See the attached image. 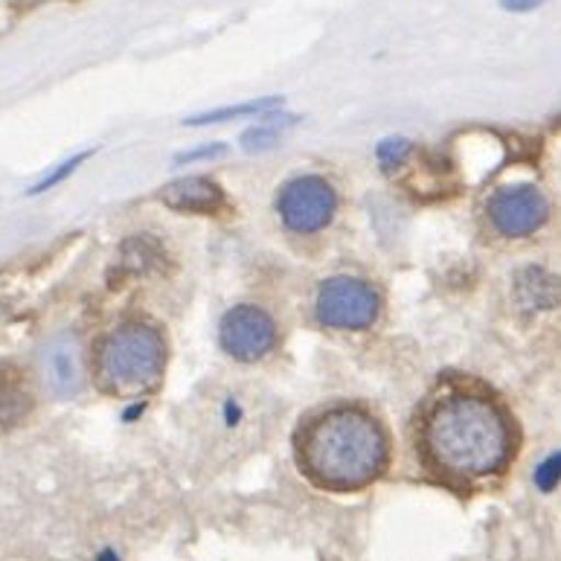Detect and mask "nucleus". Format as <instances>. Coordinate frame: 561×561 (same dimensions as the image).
Returning <instances> with one entry per match:
<instances>
[{
	"label": "nucleus",
	"mask_w": 561,
	"mask_h": 561,
	"mask_svg": "<svg viewBox=\"0 0 561 561\" xmlns=\"http://www.w3.org/2000/svg\"><path fill=\"white\" fill-rule=\"evenodd\" d=\"M411 154V142L408 140H385L381 146H378V160L385 163V169L390 167H402V160Z\"/></svg>",
	"instance_id": "obj_15"
},
{
	"label": "nucleus",
	"mask_w": 561,
	"mask_h": 561,
	"mask_svg": "<svg viewBox=\"0 0 561 561\" xmlns=\"http://www.w3.org/2000/svg\"><path fill=\"white\" fill-rule=\"evenodd\" d=\"M489 221L506 239H524L547 225L550 218V204L538 186L515 184L503 186L489 198Z\"/></svg>",
	"instance_id": "obj_7"
},
{
	"label": "nucleus",
	"mask_w": 561,
	"mask_h": 561,
	"mask_svg": "<svg viewBox=\"0 0 561 561\" xmlns=\"http://www.w3.org/2000/svg\"><path fill=\"white\" fill-rule=\"evenodd\" d=\"M279 135H283V128H277L274 123H262V126L251 128V131H244L242 146L248 151H265L279 140Z\"/></svg>",
	"instance_id": "obj_13"
},
{
	"label": "nucleus",
	"mask_w": 561,
	"mask_h": 561,
	"mask_svg": "<svg viewBox=\"0 0 561 561\" xmlns=\"http://www.w3.org/2000/svg\"><path fill=\"white\" fill-rule=\"evenodd\" d=\"M160 202L167 204L169 210L190 213V216H216L218 210H225V190L210 181V178L193 175L181 178L175 184L163 186Z\"/></svg>",
	"instance_id": "obj_9"
},
{
	"label": "nucleus",
	"mask_w": 561,
	"mask_h": 561,
	"mask_svg": "<svg viewBox=\"0 0 561 561\" xmlns=\"http://www.w3.org/2000/svg\"><path fill=\"white\" fill-rule=\"evenodd\" d=\"M314 309L323 327L360 332L373 327L381 314V294L367 279L332 277L320 285Z\"/></svg>",
	"instance_id": "obj_4"
},
{
	"label": "nucleus",
	"mask_w": 561,
	"mask_h": 561,
	"mask_svg": "<svg viewBox=\"0 0 561 561\" xmlns=\"http://www.w3.org/2000/svg\"><path fill=\"white\" fill-rule=\"evenodd\" d=\"M518 451L512 416L478 387L445 385L416 420V454L434 478L469 489L510 469Z\"/></svg>",
	"instance_id": "obj_1"
},
{
	"label": "nucleus",
	"mask_w": 561,
	"mask_h": 561,
	"mask_svg": "<svg viewBox=\"0 0 561 561\" xmlns=\"http://www.w3.org/2000/svg\"><path fill=\"white\" fill-rule=\"evenodd\" d=\"M533 480H536V486L541 489V492H553V489L561 483V451L550 454V457L538 466Z\"/></svg>",
	"instance_id": "obj_14"
},
{
	"label": "nucleus",
	"mask_w": 561,
	"mask_h": 561,
	"mask_svg": "<svg viewBox=\"0 0 561 561\" xmlns=\"http://www.w3.org/2000/svg\"><path fill=\"white\" fill-rule=\"evenodd\" d=\"M42 376L59 399H73L84 387V352L70 332L50 337L42 350Z\"/></svg>",
	"instance_id": "obj_8"
},
{
	"label": "nucleus",
	"mask_w": 561,
	"mask_h": 561,
	"mask_svg": "<svg viewBox=\"0 0 561 561\" xmlns=\"http://www.w3.org/2000/svg\"><path fill=\"white\" fill-rule=\"evenodd\" d=\"M294 460L311 486L337 494L360 492L390 466V434L360 404H329L300 420L294 431Z\"/></svg>",
	"instance_id": "obj_2"
},
{
	"label": "nucleus",
	"mask_w": 561,
	"mask_h": 561,
	"mask_svg": "<svg viewBox=\"0 0 561 561\" xmlns=\"http://www.w3.org/2000/svg\"><path fill=\"white\" fill-rule=\"evenodd\" d=\"M33 404L30 378L15 364H0V434L21 425L33 413Z\"/></svg>",
	"instance_id": "obj_10"
},
{
	"label": "nucleus",
	"mask_w": 561,
	"mask_h": 561,
	"mask_svg": "<svg viewBox=\"0 0 561 561\" xmlns=\"http://www.w3.org/2000/svg\"><path fill=\"white\" fill-rule=\"evenodd\" d=\"M225 151V146H207V149L202 151H190V154H181L178 160H195V158H213V154H221Z\"/></svg>",
	"instance_id": "obj_18"
},
{
	"label": "nucleus",
	"mask_w": 561,
	"mask_h": 561,
	"mask_svg": "<svg viewBox=\"0 0 561 561\" xmlns=\"http://www.w3.org/2000/svg\"><path fill=\"white\" fill-rule=\"evenodd\" d=\"M279 96H268V100H256V102H244V105H230V108H218V111H207V114H202V117H193L186 119L190 126H207V123H225V119H233V117H248V114H253V117H260V114H265V111L277 108L279 105Z\"/></svg>",
	"instance_id": "obj_12"
},
{
	"label": "nucleus",
	"mask_w": 561,
	"mask_h": 561,
	"mask_svg": "<svg viewBox=\"0 0 561 561\" xmlns=\"http://www.w3.org/2000/svg\"><path fill=\"white\" fill-rule=\"evenodd\" d=\"M167 367V341L151 323L128 320L96 344L93 376L111 396H137L158 385Z\"/></svg>",
	"instance_id": "obj_3"
},
{
	"label": "nucleus",
	"mask_w": 561,
	"mask_h": 561,
	"mask_svg": "<svg viewBox=\"0 0 561 561\" xmlns=\"http://www.w3.org/2000/svg\"><path fill=\"white\" fill-rule=\"evenodd\" d=\"M277 213L291 233H318L337 213L335 186L320 175L294 178L279 190Z\"/></svg>",
	"instance_id": "obj_5"
},
{
	"label": "nucleus",
	"mask_w": 561,
	"mask_h": 561,
	"mask_svg": "<svg viewBox=\"0 0 561 561\" xmlns=\"http://www.w3.org/2000/svg\"><path fill=\"white\" fill-rule=\"evenodd\" d=\"M84 158H88V151H79V154H76V158H70L68 163H61V169H56V172H53L50 178H44L42 184H35L33 190H30V193H33V195H38V193H47V190H50V186L61 184V181H65V178H68L70 172H73V169L79 167V163H82Z\"/></svg>",
	"instance_id": "obj_16"
},
{
	"label": "nucleus",
	"mask_w": 561,
	"mask_h": 561,
	"mask_svg": "<svg viewBox=\"0 0 561 561\" xmlns=\"http://www.w3.org/2000/svg\"><path fill=\"white\" fill-rule=\"evenodd\" d=\"M218 341H221L227 355H233L236 360H244V364H253V360L271 355L277 346V323L260 306L242 302L221 318Z\"/></svg>",
	"instance_id": "obj_6"
},
{
	"label": "nucleus",
	"mask_w": 561,
	"mask_h": 561,
	"mask_svg": "<svg viewBox=\"0 0 561 561\" xmlns=\"http://www.w3.org/2000/svg\"><path fill=\"white\" fill-rule=\"evenodd\" d=\"M518 306L527 311H550L561 306V279L545 268H524L515 279Z\"/></svg>",
	"instance_id": "obj_11"
},
{
	"label": "nucleus",
	"mask_w": 561,
	"mask_h": 561,
	"mask_svg": "<svg viewBox=\"0 0 561 561\" xmlns=\"http://www.w3.org/2000/svg\"><path fill=\"white\" fill-rule=\"evenodd\" d=\"M501 3V9H506V12H533V9L545 7L547 0H497Z\"/></svg>",
	"instance_id": "obj_17"
}]
</instances>
